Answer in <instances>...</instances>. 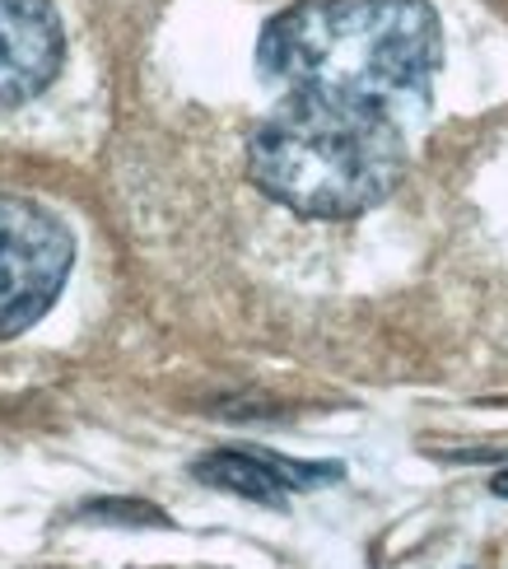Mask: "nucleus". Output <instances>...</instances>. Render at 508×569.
Wrapping results in <instances>:
<instances>
[{
    "label": "nucleus",
    "instance_id": "f03ea898",
    "mask_svg": "<svg viewBox=\"0 0 508 569\" xmlns=\"http://www.w3.org/2000/svg\"><path fill=\"white\" fill-rule=\"evenodd\" d=\"M248 173L299 216L346 220L392 197L406 173V140L392 112L289 93L257 127Z\"/></svg>",
    "mask_w": 508,
    "mask_h": 569
},
{
    "label": "nucleus",
    "instance_id": "7ed1b4c3",
    "mask_svg": "<svg viewBox=\"0 0 508 569\" xmlns=\"http://www.w3.org/2000/svg\"><path fill=\"white\" fill-rule=\"evenodd\" d=\"M70 229L38 201L0 197V337L33 327L70 276Z\"/></svg>",
    "mask_w": 508,
    "mask_h": 569
},
{
    "label": "nucleus",
    "instance_id": "39448f33",
    "mask_svg": "<svg viewBox=\"0 0 508 569\" xmlns=\"http://www.w3.org/2000/svg\"><path fill=\"white\" fill-rule=\"evenodd\" d=\"M197 477L206 486L248 495L257 505H285V490H308L318 481H336L341 467H299V462L243 453V448H225V453H210L197 462Z\"/></svg>",
    "mask_w": 508,
    "mask_h": 569
},
{
    "label": "nucleus",
    "instance_id": "20e7f679",
    "mask_svg": "<svg viewBox=\"0 0 508 569\" xmlns=\"http://www.w3.org/2000/svg\"><path fill=\"white\" fill-rule=\"evenodd\" d=\"M61 19L52 0H0V108H19L52 84Z\"/></svg>",
    "mask_w": 508,
    "mask_h": 569
},
{
    "label": "nucleus",
    "instance_id": "f257e3e1",
    "mask_svg": "<svg viewBox=\"0 0 508 569\" xmlns=\"http://www.w3.org/2000/svg\"><path fill=\"white\" fill-rule=\"evenodd\" d=\"M439 57L429 0H299L261 33V70L289 93L378 112L425 103Z\"/></svg>",
    "mask_w": 508,
    "mask_h": 569
},
{
    "label": "nucleus",
    "instance_id": "0eeeda50",
    "mask_svg": "<svg viewBox=\"0 0 508 569\" xmlns=\"http://www.w3.org/2000/svg\"><path fill=\"white\" fill-rule=\"evenodd\" d=\"M495 495H504V500H508V471H499V477H495Z\"/></svg>",
    "mask_w": 508,
    "mask_h": 569
},
{
    "label": "nucleus",
    "instance_id": "423d86ee",
    "mask_svg": "<svg viewBox=\"0 0 508 569\" xmlns=\"http://www.w3.org/2000/svg\"><path fill=\"white\" fill-rule=\"evenodd\" d=\"M93 518H140V523H163V513L150 505H93Z\"/></svg>",
    "mask_w": 508,
    "mask_h": 569
}]
</instances>
